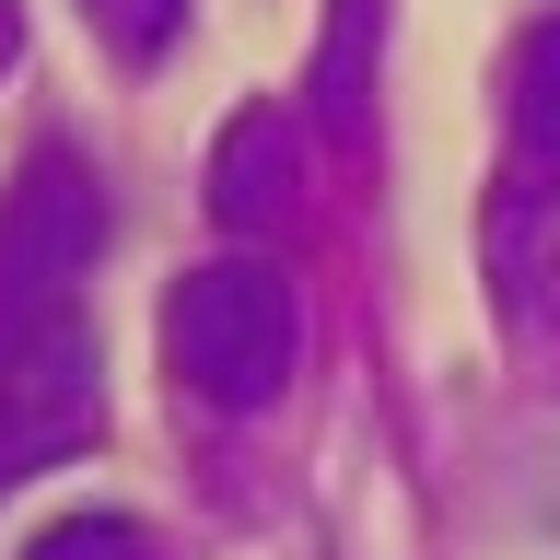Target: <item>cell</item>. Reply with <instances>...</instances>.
Wrapping results in <instances>:
<instances>
[{
    "label": "cell",
    "instance_id": "8",
    "mask_svg": "<svg viewBox=\"0 0 560 560\" xmlns=\"http://www.w3.org/2000/svg\"><path fill=\"white\" fill-rule=\"evenodd\" d=\"M12 47H24V24H12V0H0V59H12Z\"/></svg>",
    "mask_w": 560,
    "mask_h": 560
},
{
    "label": "cell",
    "instance_id": "1",
    "mask_svg": "<svg viewBox=\"0 0 560 560\" xmlns=\"http://www.w3.org/2000/svg\"><path fill=\"white\" fill-rule=\"evenodd\" d=\"M304 362V292L257 257H222V269H187L164 292V374L199 397V409L245 420L269 409Z\"/></svg>",
    "mask_w": 560,
    "mask_h": 560
},
{
    "label": "cell",
    "instance_id": "6",
    "mask_svg": "<svg viewBox=\"0 0 560 560\" xmlns=\"http://www.w3.org/2000/svg\"><path fill=\"white\" fill-rule=\"evenodd\" d=\"M82 24L105 35V59H129V70H152L187 35V0H82Z\"/></svg>",
    "mask_w": 560,
    "mask_h": 560
},
{
    "label": "cell",
    "instance_id": "4",
    "mask_svg": "<svg viewBox=\"0 0 560 560\" xmlns=\"http://www.w3.org/2000/svg\"><path fill=\"white\" fill-rule=\"evenodd\" d=\"M292 175H304L292 117H280V105H245L234 129H222V152H210V210H222L234 234H280V222H292Z\"/></svg>",
    "mask_w": 560,
    "mask_h": 560
},
{
    "label": "cell",
    "instance_id": "2",
    "mask_svg": "<svg viewBox=\"0 0 560 560\" xmlns=\"http://www.w3.org/2000/svg\"><path fill=\"white\" fill-rule=\"evenodd\" d=\"M94 257H105V187H94V164L70 140H47L12 175V199H0V327L70 315L82 280H94Z\"/></svg>",
    "mask_w": 560,
    "mask_h": 560
},
{
    "label": "cell",
    "instance_id": "7",
    "mask_svg": "<svg viewBox=\"0 0 560 560\" xmlns=\"http://www.w3.org/2000/svg\"><path fill=\"white\" fill-rule=\"evenodd\" d=\"M24 560H152V537H140L129 514H59Z\"/></svg>",
    "mask_w": 560,
    "mask_h": 560
},
{
    "label": "cell",
    "instance_id": "3",
    "mask_svg": "<svg viewBox=\"0 0 560 560\" xmlns=\"http://www.w3.org/2000/svg\"><path fill=\"white\" fill-rule=\"evenodd\" d=\"M94 432H105V362H94L82 304L0 327V490L59 467V455H82Z\"/></svg>",
    "mask_w": 560,
    "mask_h": 560
},
{
    "label": "cell",
    "instance_id": "5",
    "mask_svg": "<svg viewBox=\"0 0 560 560\" xmlns=\"http://www.w3.org/2000/svg\"><path fill=\"white\" fill-rule=\"evenodd\" d=\"M514 187H560V12L514 47Z\"/></svg>",
    "mask_w": 560,
    "mask_h": 560
}]
</instances>
